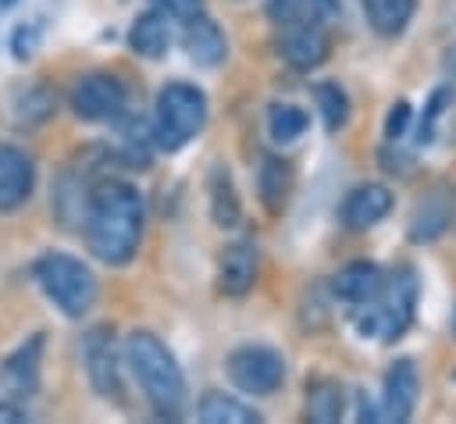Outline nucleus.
<instances>
[{
  "label": "nucleus",
  "mask_w": 456,
  "mask_h": 424,
  "mask_svg": "<svg viewBox=\"0 0 456 424\" xmlns=\"http://www.w3.org/2000/svg\"><path fill=\"white\" fill-rule=\"evenodd\" d=\"M142 196L128 182H100L86 200V246L96 260L121 267L142 242Z\"/></svg>",
  "instance_id": "1"
},
{
  "label": "nucleus",
  "mask_w": 456,
  "mask_h": 424,
  "mask_svg": "<svg viewBox=\"0 0 456 424\" xmlns=\"http://www.w3.org/2000/svg\"><path fill=\"white\" fill-rule=\"evenodd\" d=\"M125 356L132 363V374L153 406L157 417L175 420L185 410V378L171 349L153 335V331H132L125 342Z\"/></svg>",
  "instance_id": "2"
},
{
  "label": "nucleus",
  "mask_w": 456,
  "mask_h": 424,
  "mask_svg": "<svg viewBox=\"0 0 456 424\" xmlns=\"http://www.w3.org/2000/svg\"><path fill=\"white\" fill-rule=\"evenodd\" d=\"M32 278L46 292V299L64 314V317H82L96 303V274L68 253H43L32 264Z\"/></svg>",
  "instance_id": "3"
},
{
  "label": "nucleus",
  "mask_w": 456,
  "mask_h": 424,
  "mask_svg": "<svg viewBox=\"0 0 456 424\" xmlns=\"http://www.w3.org/2000/svg\"><path fill=\"white\" fill-rule=\"evenodd\" d=\"M207 121V96L189 82H167L157 93V114H153V139L160 150L175 153L192 135H200Z\"/></svg>",
  "instance_id": "4"
},
{
  "label": "nucleus",
  "mask_w": 456,
  "mask_h": 424,
  "mask_svg": "<svg viewBox=\"0 0 456 424\" xmlns=\"http://www.w3.org/2000/svg\"><path fill=\"white\" fill-rule=\"evenodd\" d=\"M413 303H417V281H413V271L410 267H399L392 274H385L378 296L370 303H363L367 310L360 314V331L370 335V338H399L410 321H413Z\"/></svg>",
  "instance_id": "5"
},
{
  "label": "nucleus",
  "mask_w": 456,
  "mask_h": 424,
  "mask_svg": "<svg viewBox=\"0 0 456 424\" xmlns=\"http://www.w3.org/2000/svg\"><path fill=\"white\" fill-rule=\"evenodd\" d=\"M228 378L242 392L271 395L285 381V360L271 346H239L228 356Z\"/></svg>",
  "instance_id": "6"
},
{
  "label": "nucleus",
  "mask_w": 456,
  "mask_h": 424,
  "mask_svg": "<svg viewBox=\"0 0 456 424\" xmlns=\"http://www.w3.org/2000/svg\"><path fill=\"white\" fill-rule=\"evenodd\" d=\"M125 100H128L125 82L107 71H93L78 78L71 89V107L82 121H114L125 110Z\"/></svg>",
  "instance_id": "7"
},
{
  "label": "nucleus",
  "mask_w": 456,
  "mask_h": 424,
  "mask_svg": "<svg viewBox=\"0 0 456 424\" xmlns=\"http://www.w3.org/2000/svg\"><path fill=\"white\" fill-rule=\"evenodd\" d=\"M82 360H86V374H89V385L96 388V395L121 403L118 346H114V331L107 324H96V328L86 331V338H82Z\"/></svg>",
  "instance_id": "8"
},
{
  "label": "nucleus",
  "mask_w": 456,
  "mask_h": 424,
  "mask_svg": "<svg viewBox=\"0 0 456 424\" xmlns=\"http://www.w3.org/2000/svg\"><path fill=\"white\" fill-rule=\"evenodd\" d=\"M43 331L28 335L4 363H0V385L11 399H32L39 392V381H43Z\"/></svg>",
  "instance_id": "9"
},
{
  "label": "nucleus",
  "mask_w": 456,
  "mask_h": 424,
  "mask_svg": "<svg viewBox=\"0 0 456 424\" xmlns=\"http://www.w3.org/2000/svg\"><path fill=\"white\" fill-rule=\"evenodd\" d=\"M278 50L292 68L310 71V68L324 64V57H328V32L317 21H289Z\"/></svg>",
  "instance_id": "10"
},
{
  "label": "nucleus",
  "mask_w": 456,
  "mask_h": 424,
  "mask_svg": "<svg viewBox=\"0 0 456 424\" xmlns=\"http://www.w3.org/2000/svg\"><path fill=\"white\" fill-rule=\"evenodd\" d=\"M36 164L25 150L0 143V210H14L32 196Z\"/></svg>",
  "instance_id": "11"
},
{
  "label": "nucleus",
  "mask_w": 456,
  "mask_h": 424,
  "mask_svg": "<svg viewBox=\"0 0 456 424\" xmlns=\"http://www.w3.org/2000/svg\"><path fill=\"white\" fill-rule=\"evenodd\" d=\"M256 281V246L253 239L228 242L217 260V285L224 296H246Z\"/></svg>",
  "instance_id": "12"
},
{
  "label": "nucleus",
  "mask_w": 456,
  "mask_h": 424,
  "mask_svg": "<svg viewBox=\"0 0 456 424\" xmlns=\"http://www.w3.org/2000/svg\"><path fill=\"white\" fill-rule=\"evenodd\" d=\"M392 210V192L385 185H356L346 200H342V224L349 232H367L374 228L385 214Z\"/></svg>",
  "instance_id": "13"
},
{
  "label": "nucleus",
  "mask_w": 456,
  "mask_h": 424,
  "mask_svg": "<svg viewBox=\"0 0 456 424\" xmlns=\"http://www.w3.org/2000/svg\"><path fill=\"white\" fill-rule=\"evenodd\" d=\"M417 406V367L413 360H395L385 374V395H381V413L385 420H410Z\"/></svg>",
  "instance_id": "14"
},
{
  "label": "nucleus",
  "mask_w": 456,
  "mask_h": 424,
  "mask_svg": "<svg viewBox=\"0 0 456 424\" xmlns=\"http://www.w3.org/2000/svg\"><path fill=\"white\" fill-rule=\"evenodd\" d=\"M381 281H385V274H381L378 264H370V260H353V264H346V267L331 278V289H335L338 299L363 306V303H370V299L378 296Z\"/></svg>",
  "instance_id": "15"
},
{
  "label": "nucleus",
  "mask_w": 456,
  "mask_h": 424,
  "mask_svg": "<svg viewBox=\"0 0 456 424\" xmlns=\"http://www.w3.org/2000/svg\"><path fill=\"white\" fill-rule=\"evenodd\" d=\"M185 53L200 64V68H214V64H221L224 61V53H228V39H224V32L210 21V18H203V14H196V18H189L185 21Z\"/></svg>",
  "instance_id": "16"
},
{
  "label": "nucleus",
  "mask_w": 456,
  "mask_h": 424,
  "mask_svg": "<svg viewBox=\"0 0 456 424\" xmlns=\"http://www.w3.org/2000/svg\"><path fill=\"white\" fill-rule=\"evenodd\" d=\"M128 46H132L139 57H150V61L164 57L167 46H171V21H167V14H164V11H146V14H139V18L132 21V29H128Z\"/></svg>",
  "instance_id": "17"
},
{
  "label": "nucleus",
  "mask_w": 456,
  "mask_h": 424,
  "mask_svg": "<svg viewBox=\"0 0 456 424\" xmlns=\"http://www.w3.org/2000/svg\"><path fill=\"white\" fill-rule=\"evenodd\" d=\"M449 217H452V207H449V196H445L442 189L431 192V196H424V200L417 203L413 217H410V239H413V242H431V239H438V235L445 232Z\"/></svg>",
  "instance_id": "18"
},
{
  "label": "nucleus",
  "mask_w": 456,
  "mask_h": 424,
  "mask_svg": "<svg viewBox=\"0 0 456 424\" xmlns=\"http://www.w3.org/2000/svg\"><path fill=\"white\" fill-rule=\"evenodd\" d=\"M256 189H260V200L271 214H281L285 203H289V192H292V171L281 157H267L260 164V175H256Z\"/></svg>",
  "instance_id": "19"
},
{
  "label": "nucleus",
  "mask_w": 456,
  "mask_h": 424,
  "mask_svg": "<svg viewBox=\"0 0 456 424\" xmlns=\"http://www.w3.org/2000/svg\"><path fill=\"white\" fill-rule=\"evenodd\" d=\"M200 420L203 424H260V413L224 392H207L200 399Z\"/></svg>",
  "instance_id": "20"
},
{
  "label": "nucleus",
  "mask_w": 456,
  "mask_h": 424,
  "mask_svg": "<svg viewBox=\"0 0 456 424\" xmlns=\"http://www.w3.org/2000/svg\"><path fill=\"white\" fill-rule=\"evenodd\" d=\"M346 410V392L338 381L331 378H321L310 385V395H306V417L317 420V424H335Z\"/></svg>",
  "instance_id": "21"
},
{
  "label": "nucleus",
  "mask_w": 456,
  "mask_h": 424,
  "mask_svg": "<svg viewBox=\"0 0 456 424\" xmlns=\"http://www.w3.org/2000/svg\"><path fill=\"white\" fill-rule=\"evenodd\" d=\"M363 11L378 36H399L413 18V0H363Z\"/></svg>",
  "instance_id": "22"
},
{
  "label": "nucleus",
  "mask_w": 456,
  "mask_h": 424,
  "mask_svg": "<svg viewBox=\"0 0 456 424\" xmlns=\"http://www.w3.org/2000/svg\"><path fill=\"white\" fill-rule=\"evenodd\" d=\"M210 203H214V221H217L221 228L239 224V196H235L232 175H228L221 164L210 171Z\"/></svg>",
  "instance_id": "23"
},
{
  "label": "nucleus",
  "mask_w": 456,
  "mask_h": 424,
  "mask_svg": "<svg viewBox=\"0 0 456 424\" xmlns=\"http://www.w3.org/2000/svg\"><path fill=\"white\" fill-rule=\"evenodd\" d=\"M267 132L274 143H296L306 132V110L296 103H278L267 114Z\"/></svg>",
  "instance_id": "24"
},
{
  "label": "nucleus",
  "mask_w": 456,
  "mask_h": 424,
  "mask_svg": "<svg viewBox=\"0 0 456 424\" xmlns=\"http://www.w3.org/2000/svg\"><path fill=\"white\" fill-rule=\"evenodd\" d=\"M317 107H321V114H324L328 132L342 128L346 118H349V100H346V93H342L335 82H321V86H317Z\"/></svg>",
  "instance_id": "25"
},
{
  "label": "nucleus",
  "mask_w": 456,
  "mask_h": 424,
  "mask_svg": "<svg viewBox=\"0 0 456 424\" xmlns=\"http://www.w3.org/2000/svg\"><path fill=\"white\" fill-rule=\"evenodd\" d=\"M36 46H39V25H32V21L18 25V29H14V36H11V50H14V57H18V61H25V57H32V53H36Z\"/></svg>",
  "instance_id": "26"
},
{
  "label": "nucleus",
  "mask_w": 456,
  "mask_h": 424,
  "mask_svg": "<svg viewBox=\"0 0 456 424\" xmlns=\"http://www.w3.org/2000/svg\"><path fill=\"white\" fill-rule=\"evenodd\" d=\"M157 11H164L167 18H178V21H189L203 11V0H150Z\"/></svg>",
  "instance_id": "27"
},
{
  "label": "nucleus",
  "mask_w": 456,
  "mask_h": 424,
  "mask_svg": "<svg viewBox=\"0 0 456 424\" xmlns=\"http://www.w3.org/2000/svg\"><path fill=\"white\" fill-rule=\"evenodd\" d=\"M449 100V89H435V96H431V103H428V118L420 121V143H428L431 139V128H435V121H438V114H442V103Z\"/></svg>",
  "instance_id": "28"
},
{
  "label": "nucleus",
  "mask_w": 456,
  "mask_h": 424,
  "mask_svg": "<svg viewBox=\"0 0 456 424\" xmlns=\"http://www.w3.org/2000/svg\"><path fill=\"white\" fill-rule=\"evenodd\" d=\"M406 121H410V103H395L392 110H388V125H385V135L388 139H399L403 132H406Z\"/></svg>",
  "instance_id": "29"
},
{
  "label": "nucleus",
  "mask_w": 456,
  "mask_h": 424,
  "mask_svg": "<svg viewBox=\"0 0 456 424\" xmlns=\"http://www.w3.org/2000/svg\"><path fill=\"white\" fill-rule=\"evenodd\" d=\"M296 7H299V0H267V11H271V18H278V21H289Z\"/></svg>",
  "instance_id": "30"
},
{
  "label": "nucleus",
  "mask_w": 456,
  "mask_h": 424,
  "mask_svg": "<svg viewBox=\"0 0 456 424\" xmlns=\"http://www.w3.org/2000/svg\"><path fill=\"white\" fill-rule=\"evenodd\" d=\"M25 420V410L18 403H0V424H18Z\"/></svg>",
  "instance_id": "31"
},
{
  "label": "nucleus",
  "mask_w": 456,
  "mask_h": 424,
  "mask_svg": "<svg viewBox=\"0 0 456 424\" xmlns=\"http://www.w3.org/2000/svg\"><path fill=\"white\" fill-rule=\"evenodd\" d=\"M445 68L456 75V46H452V50H449V57H445Z\"/></svg>",
  "instance_id": "32"
}]
</instances>
